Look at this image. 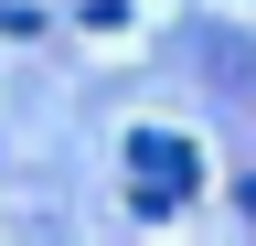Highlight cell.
<instances>
[{
    "label": "cell",
    "instance_id": "7a4b0ae2",
    "mask_svg": "<svg viewBox=\"0 0 256 246\" xmlns=\"http://www.w3.org/2000/svg\"><path fill=\"white\" fill-rule=\"evenodd\" d=\"M86 11H118V0H86Z\"/></svg>",
    "mask_w": 256,
    "mask_h": 246
},
{
    "label": "cell",
    "instance_id": "6da1fadb",
    "mask_svg": "<svg viewBox=\"0 0 256 246\" xmlns=\"http://www.w3.org/2000/svg\"><path fill=\"white\" fill-rule=\"evenodd\" d=\"M128 171H139V214H160V203H182V193H192V150H182V139H160V129L128 139Z\"/></svg>",
    "mask_w": 256,
    "mask_h": 246
},
{
    "label": "cell",
    "instance_id": "3957f363",
    "mask_svg": "<svg viewBox=\"0 0 256 246\" xmlns=\"http://www.w3.org/2000/svg\"><path fill=\"white\" fill-rule=\"evenodd\" d=\"M246 203H256V182H246Z\"/></svg>",
    "mask_w": 256,
    "mask_h": 246
}]
</instances>
